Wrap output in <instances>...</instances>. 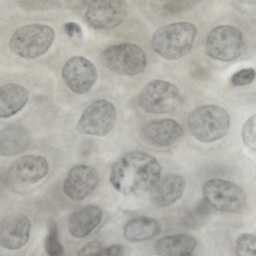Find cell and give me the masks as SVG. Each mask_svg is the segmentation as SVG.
Listing matches in <instances>:
<instances>
[{
	"mask_svg": "<svg viewBox=\"0 0 256 256\" xmlns=\"http://www.w3.org/2000/svg\"><path fill=\"white\" fill-rule=\"evenodd\" d=\"M158 162L140 151L124 154L112 165L110 182L118 192L131 194L150 191L160 178Z\"/></svg>",
	"mask_w": 256,
	"mask_h": 256,
	"instance_id": "obj_1",
	"label": "cell"
},
{
	"mask_svg": "<svg viewBox=\"0 0 256 256\" xmlns=\"http://www.w3.org/2000/svg\"><path fill=\"white\" fill-rule=\"evenodd\" d=\"M197 33L196 26L179 22L161 26L154 33L152 45L160 56L168 60L179 59L192 48Z\"/></svg>",
	"mask_w": 256,
	"mask_h": 256,
	"instance_id": "obj_2",
	"label": "cell"
},
{
	"mask_svg": "<svg viewBox=\"0 0 256 256\" xmlns=\"http://www.w3.org/2000/svg\"><path fill=\"white\" fill-rule=\"evenodd\" d=\"M230 118L220 106L205 104L192 111L188 118L190 132L200 142H211L223 138L228 130Z\"/></svg>",
	"mask_w": 256,
	"mask_h": 256,
	"instance_id": "obj_3",
	"label": "cell"
},
{
	"mask_svg": "<svg viewBox=\"0 0 256 256\" xmlns=\"http://www.w3.org/2000/svg\"><path fill=\"white\" fill-rule=\"evenodd\" d=\"M54 36V31L51 26L42 24H32L16 30L10 37L9 46L18 56L32 59L48 50Z\"/></svg>",
	"mask_w": 256,
	"mask_h": 256,
	"instance_id": "obj_4",
	"label": "cell"
},
{
	"mask_svg": "<svg viewBox=\"0 0 256 256\" xmlns=\"http://www.w3.org/2000/svg\"><path fill=\"white\" fill-rule=\"evenodd\" d=\"M102 61L110 70L122 75L133 76L146 68L147 58L144 50L132 43H122L105 49Z\"/></svg>",
	"mask_w": 256,
	"mask_h": 256,
	"instance_id": "obj_5",
	"label": "cell"
},
{
	"mask_svg": "<svg viewBox=\"0 0 256 256\" xmlns=\"http://www.w3.org/2000/svg\"><path fill=\"white\" fill-rule=\"evenodd\" d=\"M138 103L145 111L155 114L170 112L182 101L179 89L174 84L162 80H154L140 92Z\"/></svg>",
	"mask_w": 256,
	"mask_h": 256,
	"instance_id": "obj_6",
	"label": "cell"
},
{
	"mask_svg": "<svg viewBox=\"0 0 256 256\" xmlns=\"http://www.w3.org/2000/svg\"><path fill=\"white\" fill-rule=\"evenodd\" d=\"M204 200L218 211L232 213L242 210L246 202V196L238 184L226 180L212 179L202 188Z\"/></svg>",
	"mask_w": 256,
	"mask_h": 256,
	"instance_id": "obj_7",
	"label": "cell"
},
{
	"mask_svg": "<svg viewBox=\"0 0 256 256\" xmlns=\"http://www.w3.org/2000/svg\"><path fill=\"white\" fill-rule=\"evenodd\" d=\"M244 38L237 28L228 25L214 28L206 41V51L212 58L223 62L238 58L244 47Z\"/></svg>",
	"mask_w": 256,
	"mask_h": 256,
	"instance_id": "obj_8",
	"label": "cell"
},
{
	"mask_svg": "<svg viewBox=\"0 0 256 256\" xmlns=\"http://www.w3.org/2000/svg\"><path fill=\"white\" fill-rule=\"evenodd\" d=\"M116 117V110L112 104L105 100H98L84 109L76 128L84 134L104 136L113 128Z\"/></svg>",
	"mask_w": 256,
	"mask_h": 256,
	"instance_id": "obj_9",
	"label": "cell"
},
{
	"mask_svg": "<svg viewBox=\"0 0 256 256\" xmlns=\"http://www.w3.org/2000/svg\"><path fill=\"white\" fill-rule=\"evenodd\" d=\"M128 14V6L124 0H93L88 2L86 18L94 28L106 30L120 25Z\"/></svg>",
	"mask_w": 256,
	"mask_h": 256,
	"instance_id": "obj_10",
	"label": "cell"
},
{
	"mask_svg": "<svg viewBox=\"0 0 256 256\" xmlns=\"http://www.w3.org/2000/svg\"><path fill=\"white\" fill-rule=\"evenodd\" d=\"M62 75L68 86L78 94L88 92L98 76L94 64L82 56H74L68 59L62 68Z\"/></svg>",
	"mask_w": 256,
	"mask_h": 256,
	"instance_id": "obj_11",
	"label": "cell"
},
{
	"mask_svg": "<svg viewBox=\"0 0 256 256\" xmlns=\"http://www.w3.org/2000/svg\"><path fill=\"white\" fill-rule=\"evenodd\" d=\"M99 182L96 170L92 166L80 164L72 168L65 178L62 190L72 200L79 202L94 190Z\"/></svg>",
	"mask_w": 256,
	"mask_h": 256,
	"instance_id": "obj_12",
	"label": "cell"
},
{
	"mask_svg": "<svg viewBox=\"0 0 256 256\" xmlns=\"http://www.w3.org/2000/svg\"><path fill=\"white\" fill-rule=\"evenodd\" d=\"M182 134V126L176 120L170 118L148 122L141 130L142 138L149 144L158 148L174 144Z\"/></svg>",
	"mask_w": 256,
	"mask_h": 256,
	"instance_id": "obj_13",
	"label": "cell"
},
{
	"mask_svg": "<svg viewBox=\"0 0 256 256\" xmlns=\"http://www.w3.org/2000/svg\"><path fill=\"white\" fill-rule=\"evenodd\" d=\"M48 164L46 160L38 155H26L15 160L10 166L9 177L18 184H34L48 174Z\"/></svg>",
	"mask_w": 256,
	"mask_h": 256,
	"instance_id": "obj_14",
	"label": "cell"
},
{
	"mask_svg": "<svg viewBox=\"0 0 256 256\" xmlns=\"http://www.w3.org/2000/svg\"><path fill=\"white\" fill-rule=\"evenodd\" d=\"M30 230V222L24 215L8 217L0 226V244L6 249L14 250L21 248L28 242Z\"/></svg>",
	"mask_w": 256,
	"mask_h": 256,
	"instance_id": "obj_15",
	"label": "cell"
},
{
	"mask_svg": "<svg viewBox=\"0 0 256 256\" xmlns=\"http://www.w3.org/2000/svg\"><path fill=\"white\" fill-rule=\"evenodd\" d=\"M184 188L185 180L181 176L167 174L160 178L150 190V200L158 207L169 206L182 196Z\"/></svg>",
	"mask_w": 256,
	"mask_h": 256,
	"instance_id": "obj_16",
	"label": "cell"
},
{
	"mask_svg": "<svg viewBox=\"0 0 256 256\" xmlns=\"http://www.w3.org/2000/svg\"><path fill=\"white\" fill-rule=\"evenodd\" d=\"M102 217L100 208L95 205L86 206L71 214L68 220L69 232L74 238H84L99 224Z\"/></svg>",
	"mask_w": 256,
	"mask_h": 256,
	"instance_id": "obj_17",
	"label": "cell"
},
{
	"mask_svg": "<svg viewBox=\"0 0 256 256\" xmlns=\"http://www.w3.org/2000/svg\"><path fill=\"white\" fill-rule=\"evenodd\" d=\"M30 138L28 131L20 125L8 126L0 133V154L4 156L18 154L29 146Z\"/></svg>",
	"mask_w": 256,
	"mask_h": 256,
	"instance_id": "obj_18",
	"label": "cell"
},
{
	"mask_svg": "<svg viewBox=\"0 0 256 256\" xmlns=\"http://www.w3.org/2000/svg\"><path fill=\"white\" fill-rule=\"evenodd\" d=\"M28 93L23 86L8 84L0 89V117L8 118L20 111L26 104Z\"/></svg>",
	"mask_w": 256,
	"mask_h": 256,
	"instance_id": "obj_19",
	"label": "cell"
},
{
	"mask_svg": "<svg viewBox=\"0 0 256 256\" xmlns=\"http://www.w3.org/2000/svg\"><path fill=\"white\" fill-rule=\"evenodd\" d=\"M194 237L184 234L164 236L156 241L155 248L163 256H187L191 254L196 246Z\"/></svg>",
	"mask_w": 256,
	"mask_h": 256,
	"instance_id": "obj_20",
	"label": "cell"
},
{
	"mask_svg": "<svg viewBox=\"0 0 256 256\" xmlns=\"http://www.w3.org/2000/svg\"><path fill=\"white\" fill-rule=\"evenodd\" d=\"M160 226L154 219L136 217L129 220L124 230L125 238L130 242H140L150 239L160 232Z\"/></svg>",
	"mask_w": 256,
	"mask_h": 256,
	"instance_id": "obj_21",
	"label": "cell"
},
{
	"mask_svg": "<svg viewBox=\"0 0 256 256\" xmlns=\"http://www.w3.org/2000/svg\"><path fill=\"white\" fill-rule=\"evenodd\" d=\"M44 248L48 256H62L63 247L60 243L58 234L56 224L50 222L48 232L44 241Z\"/></svg>",
	"mask_w": 256,
	"mask_h": 256,
	"instance_id": "obj_22",
	"label": "cell"
},
{
	"mask_svg": "<svg viewBox=\"0 0 256 256\" xmlns=\"http://www.w3.org/2000/svg\"><path fill=\"white\" fill-rule=\"evenodd\" d=\"M236 248L238 256H256V236L242 234L237 238Z\"/></svg>",
	"mask_w": 256,
	"mask_h": 256,
	"instance_id": "obj_23",
	"label": "cell"
},
{
	"mask_svg": "<svg viewBox=\"0 0 256 256\" xmlns=\"http://www.w3.org/2000/svg\"><path fill=\"white\" fill-rule=\"evenodd\" d=\"M242 138L247 148L256 152V114L245 122L242 130Z\"/></svg>",
	"mask_w": 256,
	"mask_h": 256,
	"instance_id": "obj_24",
	"label": "cell"
},
{
	"mask_svg": "<svg viewBox=\"0 0 256 256\" xmlns=\"http://www.w3.org/2000/svg\"><path fill=\"white\" fill-rule=\"evenodd\" d=\"M212 206L205 200L200 204L192 214L187 222L188 225L192 228H198L202 226L206 222V220L210 215Z\"/></svg>",
	"mask_w": 256,
	"mask_h": 256,
	"instance_id": "obj_25",
	"label": "cell"
},
{
	"mask_svg": "<svg viewBox=\"0 0 256 256\" xmlns=\"http://www.w3.org/2000/svg\"><path fill=\"white\" fill-rule=\"evenodd\" d=\"M158 4L160 12L164 14H170L189 10L193 8L195 1H164Z\"/></svg>",
	"mask_w": 256,
	"mask_h": 256,
	"instance_id": "obj_26",
	"label": "cell"
},
{
	"mask_svg": "<svg viewBox=\"0 0 256 256\" xmlns=\"http://www.w3.org/2000/svg\"><path fill=\"white\" fill-rule=\"evenodd\" d=\"M256 72L252 68H242L232 76L231 82L234 86H242L250 83L254 78Z\"/></svg>",
	"mask_w": 256,
	"mask_h": 256,
	"instance_id": "obj_27",
	"label": "cell"
},
{
	"mask_svg": "<svg viewBox=\"0 0 256 256\" xmlns=\"http://www.w3.org/2000/svg\"><path fill=\"white\" fill-rule=\"evenodd\" d=\"M22 6L28 9L47 8H52L56 4L55 1H18Z\"/></svg>",
	"mask_w": 256,
	"mask_h": 256,
	"instance_id": "obj_28",
	"label": "cell"
},
{
	"mask_svg": "<svg viewBox=\"0 0 256 256\" xmlns=\"http://www.w3.org/2000/svg\"><path fill=\"white\" fill-rule=\"evenodd\" d=\"M123 248L118 244L100 248L92 256H123Z\"/></svg>",
	"mask_w": 256,
	"mask_h": 256,
	"instance_id": "obj_29",
	"label": "cell"
},
{
	"mask_svg": "<svg viewBox=\"0 0 256 256\" xmlns=\"http://www.w3.org/2000/svg\"><path fill=\"white\" fill-rule=\"evenodd\" d=\"M64 28L67 35L70 38H73L76 36L80 38L82 36V29L77 23L68 22L64 24Z\"/></svg>",
	"mask_w": 256,
	"mask_h": 256,
	"instance_id": "obj_30",
	"label": "cell"
},
{
	"mask_svg": "<svg viewBox=\"0 0 256 256\" xmlns=\"http://www.w3.org/2000/svg\"><path fill=\"white\" fill-rule=\"evenodd\" d=\"M100 248V244L98 242H91L80 250L78 256H92Z\"/></svg>",
	"mask_w": 256,
	"mask_h": 256,
	"instance_id": "obj_31",
	"label": "cell"
},
{
	"mask_svg": "<svg viewBox=\"0 0 256 256\" xmlns=\"http://www.w3.org/2000/svg\"><path fill=\"white\" fill-rule=\"evenodd\" d=\"M187 256H192V254H191L188 255Z\"/></svg>",
	"mask_w": 256,
	"mask_h": 256,
	"instance_id": "obj_32",
	"label": "cell"
}]
</instances>
